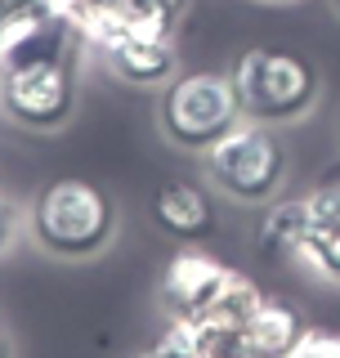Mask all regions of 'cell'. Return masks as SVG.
Here are the masks:
<instances>
[{
	"label": "cell",
	"instance_id": "cell-1",
	"mask_svg": "<svg viewBox=\"0 0 340 358\" xmlns=\"http://www.w3.org/2000/svg\"><path fill=\"white\" fill-rule=\"evenodd\" d=\"M229 81L246 121L287 126L318 103V67L291 50H242L229 67Z\"/></svg>",
	"mask_w": 340,
	"mask_h": 358
},
{
	"label": "cell",
	"instance_id": "cell-2",
	"mask_svg": "<svg viewBox=\"0 0 340 358\" xmlns=\"http://www.w3.org/2000/svg\"><path fill=\"white\" fill-rule=\"evenodd\" d=\"M112 229H117L112 197L104 188L85 184V179H54L31 206L36 242L50 255H63V260L99 255L112 242Z\"/></svg>",
	"mask_w": 340,
	"mask_h": 358
},
{
	"label": "cell",
	"instance_id": "cell-3",
	"mask_svg": "<svg viewBox=\"0 0 340 358\" xmlns=\"http://www.w3.org/2000/svg\"><path fill=\"white\" fill-rule=\"evenodd\" d=\"M162 134L175 148L188 152H206L224 139L233 126H242V108H237L233 81L220 72H192L175 76L162 90V108H157Z\"/></svg>",
	"mask_w": 340,
	"mask_h": 358
},
{
	"label": "cell",
	"instance_id": "cell-4",
	"mask_svg": "<svg viewBox=\"0 0 340 358\" xmlns=\"http://www.w3.org/2000/svg\"><path fill=\"white\" fill-rule=\"evenodd\" d=\"M206 157V179L233 201H269L287 179V148L274 139V130L260 121H242L224 134L215 148L201 152Z\"/></svg>",
	"mask_w": 340,
	"mask_h": 358
},
{
	"label": "cell",
	"instance_id": "cell-5",
	"mask_svg": "<svg viewBox=\"0 0 340 358\" xmlns=\"http://www.w3.org/2000/svg\"><path fill=\"white\" fill-rule=\"evenodd\" d=\"M0 108L27 130H59L76 112V59L36 63L0 76Z\"/></svg>",
	"mask_w": 340,
	"mask_h": 358
},
{
	"label": "cell",
	"instance_id": "cell-6",
	"mask_svg": "<svg viewBox=\"0 0 340 358\" xmlns=\"http://www.w3.org/2000/svg\"><path fill=\"white\" fill-rule=\"evenodd\" d=\"M81 27L67 18V9H50V14H22L9 22L5 41H0V76L18 72V67L36 63H67L81 59Z\"/></svg>",
	"mask_w": 340,
	"mask_h": 358
},
{
	"label": "cell",
	"instance_id": "cell-7",
	"mask_svg": "<svg viewBox=\"0 0 340 358\" xmlns=\"http://www.w3.org/2000/svg\"><path fill=\"white\" fill-rule=\"evenodd\" d=\"M233 268L220 264L206 251H179L175 260L162 268V282H157V296H162V309L170 322H197L215 300H220L224 282H229Z\"/></svg>",
	"mask_w": 340,
	"mask_h": 358
},
{
	"label": "cell",
	"instance_id": "cell-8",
	"mask_svg": "<svg viewBox=\"0 0 340 358\" xmlns=\"http://www.w3.org/2000/svg\"><path fill=\"white\" fill-rule=\"evenodd\" d=\"M104 59L130 85H166V81H175V67H179V54L170 45V36H143V31H130L117 45H108Z\"/></svg>",
	"mask_w": 340,
	"mask_h": 358
},
{
	"label": "cell",
	"instance_id": "cell-9",
	"mask_svg": "<svg viewBox=\"0 0 340 358\" xmlns=\"http://www.w3.org/2000/svg\"><path fill=\"white\" fill-rule=\"evenodd\" d=\"M153 220L162 224V233H170L179 242H197L215 229L211 197L197 184H184V179H170L153 193Z\"/></svg>",
	"mask_w": 340,
	"mask_h": 358
},
{
	"label": "cell",
	"instance_id": "cell-10",
	"mask_svg": "<svg viewBox=\"0 0 340 358\" xmlns=\"http://www.w3.org/2000/svg\"><path fill=\"white\" fill-rule=\"evenodd\" d=\"M304 331H309V322H304V313L296 305H287V300H260V309L251 313V322H246V350L255 358H291L300 350Z\"/></svg>",
	"mask_w": 340,
	"mask_h": 358
},
{
	"label": "cell",
	"instance_id": "cell-11",
	"mask_svg": "<svg viewBox=\"0 0 340 358\" xmlns=\"http://www.w3.org/2000/svg\"><path fill=\"white\" fill-rule=\"evenodd\" d=\"M309 233H313L309 201H278V206H269V215L260 220L255 246H260L264 260H291V255L304 251Z\"/></svg>",
	"mask_w": 340,
	"mask_h": 358
},
{
	"label": "cell",
	"instance_id": "cell-12",
	"mask_svg": "<svg viewBox=\"0 0 340 358\" xmlns=\"http://www.w3.org/2000/svg\"><path fill=\"white\" fill-rule=\"evenodd\" d=\"M260 300H264V291L255 287V278L246 273H229V282H224L220 300L201 313L192 327H229V331H246V322H251V313L260 309Z\"/></svg>",
	"mask_w": 340,
	"mask_h": 358
},
{
	"label": "cell",
	"instance_id": "cell-13",
	"mask_svg": "<svg viewBox=\"0 0 340 358\" xmlns=\"http://www.w3.org/2000/svg\"><path fill=\"white\" fill-rule=\"evenodd\" d=\"M179 9H184V0H121L130 31H143V36H170L179 22Z\"/></svg>",
	"mask_w": 340,
	"mask_h": 358
},
{
	"label": "cell",
	"instance_id": "cell-14",
	"mask_svg": "<svg viewBox=\"0 0 340 358\" xmlns=\"http://www.w3.org/2000/svg\"><path fill=\"white\" fill-rule=\"evenodd\" d=\"M300 255L318 268L327 282H340V224H323V229H313Z\"/></svg>",
	"mask_w": 340,
	"mask_h": 358
},
{
	"label": "cell",
	"instance_id": "cell-15",
	"mask_svg": "<svg viewBox=\"0 0 340 358\" xmlns=\"http://www.w3.org/2000/svg\"><path fill=\"white\" fill-rule=\"evenodd\" d=\"M192 331H197V358H255L246 350L242 331H229V327H192Z\"/></svg>",
	"mask_w": 340,
	"mask_h": 358
},
{
	"label": "cell",
	"instance_id": "cell-16",
	"mask_svg": "<svg viewBox=\"0 0 340 358\" xmlns=\"http://www.w3.org/2000/svg\"><path fill=\"white\" fill-rule=\"evenodd\" d=\"M309 220H313V229H323V224H340V175L332 179H323L318 188H313L309 197Z\"/></svg>",
	"mask_w": 340,
	"mask_h": 358
},
{
	"label": "cell",
	"instance_id": "cell-17",
	"mask_svg": "<svg viewBox=\"0 0 340 358\" xmlns=\"http://www.w3.org/2000/svg\"><path fill=\"white\" fill-rule=\"evenodd\" d=\"M148 354L153 358H197V331H192L188 322H170Z\"/></svg>",
	"mask_w": 340,
	"mask_h": 358
},
{
	"label": "cell",
	"instance_id": "cell-18",
	"mask_svg": "<svg viewBox=\"0 0 340 358\" xmlns=\"http://www.w3.org/2000/svg\"><path fill=\"white\" fill-rule=\"evenodd\" d=\"M291 358H340V331H304L300 350Z\"/></svg>",
	"mask_w": 340,
	"mask_h": 358
},
{
	"label": "cell",
	"instance_id": "cell-19",
	"mask_svg": "<svg viewBox=\"0 0 340 358\" xmlns=\"http://www.w3.org/2000/svg\"><path fill=\"white\" fill-rule=\"evenodd\" d=\"M18 224H22V210H18V201L9 197V193H0V255L14 246L18 238Z\"/></svg>",
	"mask_w": 340,
	"mask_h": 358
},
{
	"label": "cell",
	"instance_id": "cell-20",
	"mask_svg": "<svg viewBox=\"0 0 340 358\" xmlns=\"http://www.w3.org/2000/svg\"><path fill=\"white\" fill-rule=\"evenodd\" d=\"M9 5V14L22 18V14H50V9H63L67 0H5Z\"/></svg>",
	"mask_w": 340,
	"mask_h": 358
},
{
	"label": "cell",
	"instance_id": "cell-21",
	"mask_svg": "<svg viewBox=\"0 0 340 358\" xmlns=\"http://www.w3.org/2000/svg\"><path fill=\"white\" fill-rule=\"evenodd\" d=\"M9 22H14V14H9V5L0 0V41H5V31H9Z\"/></svg>",
	"mask_w": 340,
	"mask_h": 358
},
{
	"label": "cell",
	"instance_id": "cell-22",
	"mask_svg": "<svg viewBox=\"0 0 340 358\" xmlns=\"http://www.w3.org/2000/svg\"><path fill=\"white\" fill-rule=\"evenodd\" d=\"M0 358H14V350H9V336H5V327H0Z\"/></svg>",
	"mask_w": 340,
	"mask_h": 358
},
{
	"label": "cell",
	"instance_id": "cell-23",
	"mask_svg": "<svg viewBox=\"0 0 340 358\" xmlns=\"http://www.w3.org/2000/svg\"><path fill=\"white\" fill-rule=\"evenodd\" d=\"M143 358H153V354H143Z\"/></svg>",
	"mask_w": 340,
	"mask_h": 358
},
{
	"label": "cell",
	"instance_id": "cell-24",
	"mask_svg": "<svg viewBox=\"0 0 340 358\" xmlns=\"http://www.w3.org/2000/svg\"><path fill=\"white\" fill-rule=\"evenodd\" d=\"M336 9H340V0H336Z\"/></svg>",
	"mask_w": 340,
	"mask_h": 358
},
{
	"label": "cell",
	"instance_id": "cell-25",
	"mask_svg": "<svg viewBox=\"0 0 340 358\" xmlns=\"http://www.w3.org/2000/svg\"><path fill=\"white\" fill-rule=\"evenodd\" d=\"M274 5H278V0H274Z\"/></svg>",
	"mask_w": 340,
	"mask_h": 358
}]
</instances>
